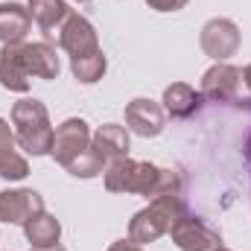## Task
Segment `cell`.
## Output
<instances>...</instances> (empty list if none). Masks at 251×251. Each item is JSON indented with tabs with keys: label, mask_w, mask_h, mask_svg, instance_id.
I'll return each mask as SVG.
<instances>
[{
	"label": "cell",
	"mask_w": 251,
	"mask_h": 251,
	"mask_svg": "<svg viewBox=\"0 0 251 251\" xmlns=\"http://www.w3.org/2000/svg\"><path fill=\"white\" fill-rule=\"evenodd\" d=\"M240 44H243V32H240V26L231 18H210L201 26L199 47L213 62H228L231 56L240 53Z\"/></svg>",
	"instance_id": "cell-4"
},
{
	"label": "cell",
	"mask_w": 251,
	"mask_h": 251,
	"mask_svg": "<svg viewBox=\"0 0 251 251\" xmlns=\"http://www.w3.org/2000/svg\"><path fill=\"white\" fill-rule=\"evenodd\" d=\"M85 149H91V126L85 123L82 117H70L62 126H56L50 158L59 167H67L70 161H76Z\"/></svg>",
	"instance_id": "cell-5"
},
{
	"label": "cell",
	"mask_w": 251,
	"mask_h": 251,
	"mask_svg": "<svg viewBox=\"0 0 251 251\" xmlns=\"http://www.w3.org/2000/svg\"><path fill=\"white\" fill-rule=\"evenodd\" d=\"M164 123H167V111L161 102L146 100V97L126 102V128L128 131H134L140 137H158L164 131Z\"/></svg>",
	"instance_id": "cell-9"
},
{
	"label": "cell",
	"mask_w": 251,
	"mask_h": 251,
	"mask_svg": "<svg viewBox=\"0 0 251 251\" xmlns=\"http://www.w3.org/2000/svg\"><path fill=\"white\" fill-rule=\"evenodd\" d=\"M243 82H246V88H249V94H251V64L243 70Z\"/></svg>",
	"instance_id": "cell-24"
},
{
	"label": "cell",
	"mask_w": 251,
	"mask_h": 251,
	"mask_svg": "<svg viewBox=\"0 0 251 251\" xmlns=\"http://www.w3.org/2000/svg\"><path fill=\"white\" fill-rule=\"evenodd\" d=\"M12 149H18V140H15V128L6 123L3 117H0V155H6V152H12Z\"/></svg>",
	"instance_id": "cell-21"
},
{
	"label": "cell",
	"mask_w": 251,
	"mask_h": 251,
	"mask_svg": "<svg viewBox=\"0 0 251 251\" xmlns=\"http://www.w3.org/2000/svg\"><path fill=\"white\" fill-rule=\"evenodd\" d=\"M29 70L24 64L21 56V44H3L0 50V85L6 91H15V94H26L29 91Z\"/></svg>",
	"instance_id": "cell-14"
},
{
	"label": "cell",
	"mask_w": 251,
	"mask_h": 251,
	"mask_svg": "<svg viewBox=\"0 0 251 251\" xmlns=\"http://www.w3.org/2000/svg\"><path fill=\"white\" fill-rule=\"evenodd\" d=\"M246 161H249V167H251V131H249V137H246Z\"/></svg>",
	"instance_id": "cell-25"
},
{
	"label": "cell",
	"mask_w": 251,
	"mask_h": 251,
	"mask_svg": "<svg viewBox=\"0 0 251 251\" xmlns=\"http://www.w3.org/2000/svg\"><path fill=\"white\" fill-rule=\"evenodd\" d=\"M240 88H243V70L237 64L216 62L204 70L199 94L210 102H240Z\"/></svg>",
	"instance_id": "cell-6"
},
{
	"label": "cell",
	"mask_w": 251,
	"mask_h": 251,
	"mask_svg": "<svg viewBox=\"0 0 251 251\" xmlns=\"http://www.w3.org/2000/svg\"><path fill=\"white\" fill-rule=\"evenodd\" d=\"M26 176H29V164H26V158L18 149L0 155V178H6V181H24Z\"/></svg>",
	"instance_id": "cell-20"
},
{
	"label": "cell",
	"mask_w": 251,
	"mask_h": 251,
	"mask_svg": "<svg viewBox=\"0 0 251 251\" xmlns=\"http://www.w3.org/2000/svg\"><path fill=\"white\" fill-rule=\"evenodd\" d=\"M108 251H143V246H137V243H131V240H117V243H111Z\"/></svg>",
	"instance_id": "cell-23"
},
{
	"label": "cell",
	"mask_w": 251,
	"mask_h": 251,
	"mask_svg": "<svg viewBox=\"0 0 251 251\" xmlns=\"http://www.w3.org/2000/svg\"><path fill=\"white\" fill-rule=\"evenodd\" d=\"M73 3H91V0H73Z\"/></svg>",
	"instance_id": "cell-28"
},
{
	"label": "cell",
	"mask_w": 251,
	"mask_h": 251,
	"mask_svg": "<svg viewBox=\"0 0 251 251\" xmlns=\"http://www.w3.org/2000/svg\"><path fill=\"white\" fill-rule=\"evenodd\" d=\"M12 126H15V140L26 155H50L53 149V126L47 105L35 97H26L12 105Z\"/></svg>",
	"instance_id": "cell-1"
},
{
	"label": "cell",
	"mask_w": 251,
	"mask_h": 251,
	"mask_svg": "<svg viewBox=\"0 0 251 251\" xmlns=\"http://www.w3.org/2000/svg\"><path fill=\"white\" fill-rule=\"evenodd\" d=\"M105 70H108V59H105L102 50L70 59V73H73V79L82 82V85H94V82H100V79L105 76Z\"/></svg>",
	"instance_id": "cell-18"
},
{
	"label": "cell",
	"mask_w": 251,
	"mask_h": 251,
	"mask_svg": "<svg viewBox=\"0 0 251 251\" xmlns=\"http://www.w3.org/2000/svg\"><path fill=\"white\" fill-rule=\"evenodd\" d=\"M21 56H24V64L29 70V76L35 79H59V56H56V47L50 41H32V44H21Z\"/></svg>",
	"instance_id": "cell-12"
},
{
	"label": "cell",
	"mask_w": 251,
	"mask_h": 251,
	"mask_svg": "<svg viewBox=\"0 0 251 251\" xmlns=\"http://www.w3.org/2000/svg\"><path fill=\"white\" fill-rule=\"evenodd\" d=\"M73 178H97V176H102L105 173V164H102V158L94 152V149H85L76 161H70L67 167H64Z\"/></svg>",
	"instance_id": "cell-19"
},
{
	"label": "cell",
	"mask_w": 251,
	"mask_h": 251,
	"mask_svg": "<svg viewBox=\"0 0 251 251\" xmlns=\"http://www.w3.org/2000/svg\"><path fill=\"white\" fill-rule=\"evenodd\" d=\"M29 251H64L62 246H53V249H29Z\"/></svg>",
	"instance_id": "cell-26"
},
{
	"label": "cell",
	"mask_w": 251,
	"mask_h": 251,
	"mask_svg": "<svg viewBox=\"0 0 251 251\" xmlns=\"http://www.w3.org/2000/svg\"><path fill=\"white\" fill-rule=\"evenodd\" d=\"M201 94L187 85V82H173V85H167L164 88V100H161V105H164V111L173 117V120H187L193 117L199 108H201Z\"/></svg>",
	"instance_id": "cell-15"
},
{
	"label": "cell",
	"mask_w": 251,
	"mask_h": 251,
	"mask_svg": "<svg viewBox=\"0 0 251 251\" xmlns=\"http://www.w3.org/2000/svg\"><path fill=\"white\" fill-rule=\"evenodd\" d=\"M32 15L24 3H0V44H24Z\"/></svg>",
	"instance_id": "cell-16"
},
{
	"label": "cell",
	"mask_w": 251,
	"mask_h": 251,
	"mask_svg": "<svg viewBox=\"0 0 251 251\" xmlns=\"http://www.w3.org/2000/svg\"><path fill=\"white\" fill-rule=\"evenodd\" d=\"M59 47H62L70 59H76V56H88V53L102 50V47H100L97 26H94L88 18L76 15V12L64 21L62 32H59Z\"/></svg>",
	"instance_id": "cell-8"
},
{
	"label": "cell",
	"mask_w": 251,
	"mask_h": 251,
	"mask_svg": "<svg viewBox=\"0 0 251 251\" xmlns=\"http://www.w3.org/2000/svg\"><path fill=\"white\" fill-rule=\"evenodd\" d=\"M41 210H44V199L38 190L21 187L0 193V222L6 225H24L26 219H32Z\"/></svg>",
	"instance_id": "cell-10"
},
{
	"label": "cell",
	"mask_w": 251,
	"mask_h": 251,
	"mask_svg": "<svg viewBox=\"0 0 251 251\" xmlns=\"http://www.w3.org/2000/svg\"><path fill=\"white\" fill-rule=\"evenodd\" d=\"M187 3L190 0H146V6L155 12H181Z\"/></svg>",
	"instance_id": "cell-22"
},
{
	"label": "cell",
	"mask_w": 251,
	"mask_h": 251,
	"mask_svg": "<svg viewBox=\"0 0 251 251\" xmlns=\"http://www.w3.org/2000/svg\"><path fill=\"white\" fill-rule=\"evenodd\" d=\"M184 213H187V207H184V199L181 196H158L143 210H137L131 216V222H128V240L137 243V246L155 243L164 234H170V228Z\"/></svg>",
	"instance_id": "cell-2"
},
{
	"label": "cell",
	"mask_w": 251,
	"mask_h": 251,
	"mask_svg": "<svg viewBox=\"0 0 251 251\" xmlns=\"http://www.w3.org/2000/svg\"><path fill=\"white\" fill-rule=\"evenodd\" d=\"M102 181L108 193H126V196H143V199H155L158 181H161V167L149 164V161H131L120 158L114 164L105 167Z\"/></svg>",
	"instance_id": "cell-3"
},
{
	"label": "cell",
	"mask_w": 251,
	"mask_h": 251,
	"mask_svg": "<svg viewBox=\"0 0 251 251\" xmlns=\"http://www.w3.org/2000/svg\"><path fill=\"white\" fill-rule=\"evenodd\" d=\"M91 149L102 158V164L108 167V164H114V161H120V158H128V128L117 123H105L100 126L94 134H91Z\"/></svg>",
	"instance_id": "cell-11"
},
{
	"label": "cell",
	"mask_w": 251,
	"mask_h": 251,
	"mask_svg": "<svg viewBox=\"0 0 251 251\" xmlns=\"http://www.w3.org/2000/svg\"><path fill=\"white\" fill-rule=\"evenodd\" d=\"M26 9H29L32 21L38 24V29L47 38H56L62 32L64 21L73 15V9H70L67 0H26Z\"/></svg>",
	"instance_id": "cell-13"
},
{
	"label": "cell",
	"mask_w": 251,
	"mask_h": 251,
	"mask_svg": "<svg viewBox=\"0 0 251 251\" xmlns=\"http://www.w3.org/2000/svg\"><path fill=\"white\" fill-rule=\"evenodd\" d=\"M170 237L178 246V251H213L222 246V234L210 222H204L199 216H190V213H184L170 228Z\"/></svg>",
	"instance_id": "cell-7"
},
{
	"label": "cell",
	"mask_w": 251,
	"mask_h": 251,
	"mask_svg": "<svg viewBox=\"0 0 251 251\" xmlns=\"http://www.w3.org/2000/svg\"><path fill=\"white\" fill-rule=\"evenodd\" d=\"M213 251H231V249H225V246H219V249H213Z\"/></svg>",
	"instance_id": "cell-27"
},
{
	"label": "cell",
	"mask_w": 251,
	"mask_h": 251,
	"mask_svg": "<svg viewBox=\"0 0 251 251\" xmlns=\"http://www.w3.org/2000/svg\"><path fill=\"white\" fill-rule=\"evenodd\" d=\"M24 237L32 249H53L62 240V222L53 213L41 210V213H35L32 219L24 222Z\"/></svg>",
	"instance_id": "cell-17"
}]
</instances>
